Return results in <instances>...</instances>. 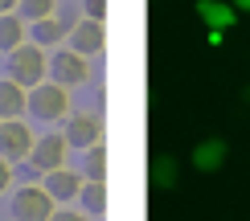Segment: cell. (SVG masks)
Returning <instances> with one entry per match:
<instances>
[{
	"label": "cell",
	"mask_w": 250,
	"mask_h": 221,
	"mask_svg": "<svg viewBox=\"0 0 250 221\" xmlns=\"http://www.w3.org/2000/svg\"><path fill=\"white\" fill-rule=\"evenodd\" d=\"M8 184H13V164H8L4 156H0V193H4Z\"/></svg>",
	"instance_id": "ffe728a7"
},
{
	"label": "cell",
	"mask_w": 250,
	"mask_h": 221,
	"mask_svg": "<svg viewBox=\"0 0 250 221\" xmlns=\"http://www.w3.org/2000/svg\"><path fill=\"white\" fill-rule=\"evenodd\" d=\"M152 184L164 188V193L181 184V164H176V156H156L152 160Z\"/></svg>",
	"instance_id": "5bb4252c"
},
{
	"label": "cell",
	"mask_w": 250,
	"mask_h": 221,
	"mask_svg": "<svg viewBox=\"0 0 250 221\" xmlns=\"http://www.w3.org/2000/svg\"><path fill=\"white\" fill-rule=\"evenodd\" d=\"M54 221H90L86 213H54Z\"/></svg>",
	"instance_id": "44dd1931"
},
{
	"label": "cell",
	"mask_w": 250,
	"mask_h": 221,
	"mask_svg": "<svg viewBox=\"0 0 250 221\" xmlns=\"http://www.w3.org/2000/svg\"><path fill=\"white\" fill-rule=\"evenodd\" d=\"M86 20H107V0H82Z\"/></svg>",
	"instance_id": "d6986e66"
},
{
	"label": "cell",
	"mask_w": 250,
	"mask_h": 221,
	"mask_svg": "<svg viewBox=\"0 0 250 221\" xmlns=\"http://www.w3.org/2000/svg\"><path fill=\"white\" fill-rule=\"evenodd\" d=\"M17 4H21V0H0V17H4V13H13Z\"/></svg>",
	"instance_id": "7402d4cb"
},
{
	"label": "cell",
	"mask_w": 250,
	"mask_h": 221,
	"mask_svg": "<svg viewBox=\"0 0 250 221\" xmlns=\"http://www.w3.org/2000/svg\"><path fill=\"white\" fill-rule=\"evenodd\" d=\"M197 20H201L205 29L226 33L230 25H238V8L226 4V0H197Z\"/></svg>",
	"instance_id": "30bf717a"
},
{
	"label": "cell",
	"mask_w": 250,
	"mask_h": 221,
	"mask_svg": "<svg viewBox=\"0 0 250 221\" xmlns=\"http://www.w3.org/2000/svg\"><path fill=\"white\" fill-rule=\"evenodd\" d=\"M78 201L86 205L90 213H103V209H107V181H86L82 193H78Z\"/></svg>",
	"instance_id": "2e32d148"
},
{
	"label": "cell",
	"mask_w": 250,
	"mask_h": 221,
	"mask_svg": "<svg viewBox=\"0 0 250 221\" xmlns=\"http://www.w3.org/2000/svg\"><path fill=\"white\" fill-rule=\"evenodd\" d=\"M82 184H86V176L70 172V168H58V172L45 176V193L54 197V201H74V197L82 193Z\"/></svg>",
	"instance_id": "8fae6325"
},
{
	"label": "cell",
	"mask_w": 250,
	"mask_h": 221,
	"mask_svg": "<svg viewBox=\"0 0 250 221\" xmlns=\"http://www.w3.org/2000/svg\"><path fill=\"white\" fill-rule=\"evenodd\" d=\"M29 111L37 115V119L45 123H58V119H70V90L58 86V82H41V86H33V94H29Z\"/></svg>",
	"instance_id": "7a4b0ae2"
},
{
	"label": "cell",
	"mask_w": 250,
	"mask_h": 221,
	"mask_svg": "<svg viewBox=\"0 0 250 221\" xmlns=\"http://www.w3.org/2000/svg\"><path fill=\"white\" fill-rule=\"evenodd\" d=\"M66 143L90 152L95 143H103V115L99 111H74L66 119Z\"/></svg>",
	"instance_id": "5b68a950"
},
{
	"label": "cell",
	"mask_w": 250,
	"mask_h": 221,
	"mask_svg": "<svg viewBox=\"0 0 250 221\" xmlns=\"http://www.w3.org/2000/svg\"><path fill=\"white\" fill-rule=\"evenodd\" d=\"M226 160H230V143L222 135H205V140L193 143V168L197 172H222Z\"/></svg>",
	"instance_id": "ba28073f"
},
{
	"label": "cell",
	"mask_w": 250,
	"mask_h": 221,
	"mask_svg": "<svg viewBox=\"0 0 250 221\" xmlns=\"http://www.w3.org/2000/svg\"><path fill=\"white\" fill-rule=\"evenodd\" d=\"M54 8H58V0H21V17L25 20H45V17H54Z\"/></svg>",
	"instance_id": "ac0fdd59"
},
{
	"label": "cell",
	"mask_w": 250,
	"mask_h": 221,
	"mask_svg": "<svg viewBox=\"0 0 250 221\" xmlns=\"http://www.w3.org/2000/svg\"><path fill=\"white\" fill-rule=\"evenodd\" d=\"M45 70H49V58H45L41 45H21V49L8 54V78L17 86H41Z\"/></svg>",
	"instance_id": "6da1fadb"
},
{
	"label": "cell",
	"mask_w": 250,
	"mask_h": 221,
	"mask_svg": "<svg viewBox=\"0 0 250 221\" xmlns=\"http://www.w3.org/2000/svg\"><path fill=\"white\" fill-rule=\"evenodd\" d=\"M230 4L238 8V13H250V0H230Z\"/></svg>",
	"instance_id": "603a6c76"
},
{
	"label": "cell",
	"mask_w": 250,
	"mask_h": 221,
	"mask_svg": "<svg viewBox=\"0 0 250 221\" xmlns=\"http://www.w3.org/2000/svg\"><path fill=\"white\" fill-rule=\"evenodd\" d=\"M103 45H107V20H78L70 29V49L74 54L90 58V54H103Z\"/></svg>",
	"instance_id": "9c48e42d"
},
{
	"label": "cell",
	"mask_w": 250,
	"mask_h": 221,
	"mask_svg": "<svg viewBox=\"0 0 250 221\" xmlns=\"http://www.w3.org/2000/svg\"><path fill=\"white\" fill-rule=\"evenodd\" d=\"M21 45H25V17L4 13L0 17V54H13Z\"/></svg>",
	"instance_id": "4fadbf2b"
},
{
	"label": "cell",
	"mask_w": 250,
	"mask_h": 221,
	"mask_svg": "<svg viewBox=\"0 0 250 221\" xmlns=\"http://www.w3.org/2000/svg\"><path fill=\"white\" fill-rule=\"evenodd\" d=\"M33 143H37V135L29 131V123H21V119H0V156H4L8 164H13V160H29Z\"/></svg>",
	"instance_id": "277c9868"
},
{
	"label": "cell",
	"mask_w": 250,
	"mask_h": 221,
	"mask_svg": "<svg viewBox=\"0 0 250 221\" xmlns=\"http://www.w3.org/2000/svg\"><path fill=\"white\" fill-rule=\"evenodd\" d=\"M49 74H54V82L58 86H82V82L90 78V61L82 58V54H74V49H66V54H58L54 61H49Z\"/></svg>",
	"instance_id": "52a82bcc"
},
{
	"label": "cell",
	"mask_w": 250,
	"mask_h": 221,
	"mask_svg": "<svg viewBox=\"0 0 250 221\" xmlns=\"http://www.w3.org/2000/svg\"><path fill=\"white\" fill-rule=\"evenodd\" d=\"M54 205L58 201L45 193V184H29L13 197V217L17 221H54V213H58Z\"/></svg>",
	"instance_id": "3957f363"
},
{
	"label": "cell",
	"mask_w": 250,
	"mask_h": 221,
	"mask_svg": "<svg viewBox=\"0 0 250 221\" xmlns=\"http://www.w3.org/2000/svg\"><path fill=\"white\" fill-rule=\"evenodd\" d=\"M66 135L62 131H49V135H41V140L33 143V152H29V164L37 168V172H58V168H66Z\"/></svg>",
	"instance_id": "8992f818"
},
{
	"label": "cell",
	"mask_w": 250,
	"mask_h": 221,
	"mask_svg": "<svg viewBox=\"0 0 250 221\" xmlns=\"http://www.w3.org/2000/svg\"><path fill=\"white\" fill-rule=\"evenodd\" d=\"M66 33H70V29H66V20L45 17V20H37V25H33V45H41V49H45V45H58V41L66 37Z\"/></svg>",
	"instance_id": "9a60e30c"
},
{
	"label": "cell",
	"mask_w": 250,
	"mask_h": 221,
	"mask_svg": "<svg viewBox=\"0 0 250 221\" xmlns=\"http://www.w3.org/2000/svg\"><path fill=\"white\" fill-rule=\"evenodd\" d=\"M86 181H107V147L103 143L86 152Z\"/></svg>",
	"instance_id": "e0dca14e"
},
{
	"label": "cell",
	"mask_w": 250,
	"mask_h": 221,
	"mask_svg": "<svg viewBox=\"0 0 250 221\" xmlns=\"http://www.w3.org/2000/svg\"><path fill=\"white\" fill-rule=\"evenodd\" d=\"M25 111H29L25 86H17L13 78H4V82H0V119H21Z\"/></svg>",
	"instance_id": "7c38bea8"
}]
</instances>
